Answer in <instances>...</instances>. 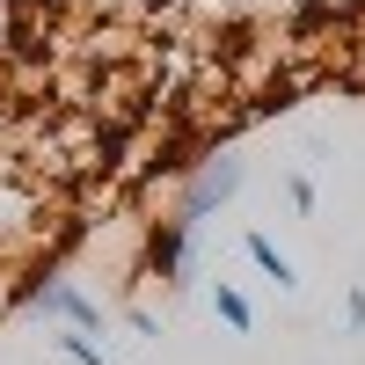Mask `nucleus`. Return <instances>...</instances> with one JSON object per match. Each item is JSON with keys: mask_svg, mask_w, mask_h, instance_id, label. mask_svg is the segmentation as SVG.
Listing matches in <instances>:
<instances>
[{"mask_svg": "<svg viewBox=\"0 0 365 365\" xmlns=\"http://www.w3.org/2000/svg\"><path fill=\"white\" fill-rule=\"evenodd\" d=\"M8 307H29L44 329H73V336H103V329H110V307L73 278V270H58V263H44V270H29V278H15Z\"/></svg>", "mask_w": 365, "mask_h": 365, "instance_id": "obj_1", "label": "nucleus"}, {"mask_svg": "<svg viewBox=\"0 0 365 365\" xmlns=\"http://www.w3.org/2000/svg\"><path fill=\"white\" fill-rule=\"evenodd\" d=\"M241 190H249V161H241L234 146H212V154L190 161V175H175V190H168V220L197 227V220H212V212H227Z\"/></svg>", "mask_w": 365, "mask_h": 365, "instance_id": "obj_2", "label": "nucleus"}, {"mask_svg": "<svg viewBox=\"0 0 365 365\" xmlns=\"http://www.w3.org/2000/svg\"><path fill=\"white\" fill-rule=\"evenodd\" d=\"M190 241H197V227H182V220H146V234H139V270L132 278H161L168 292H190V278H197V263H190Z\"/></svg>", "mask_w": 365, "mask_h": 365, "instance_id": "obj_3", "label": "nucleus"}, {"mask_svg": "<svg viewBox=\"0 0 365 365\" xmlns=\"http://www.w3.org/2000/svg\"><path fill=\"white\" fill-rule=\"evenodd\" d=\"M241 256H249L256 270H263V278L270 285H278V292H299V263L278 249V234H263V227H249V234H241Z\"/></svg>", "mask_w": 365, "mask_h": 365, "instance_id": "obj_4", "label": "nucleus"}, {"mask_svg": "<svg viewBox=\"0 0 365 365\" xmlns=\"http://www.w3.org/2000/svg\"><path fill=\"white\" fill-rule=\"evenodd\" d=\"M205 299H212V314H220L234 336H249V329H256V307H249V292H241L234 278H212V292H205Z\"/></svg>", "mask_w": 365, "mask_h": 365, "instance_id": "obj_5", "label": "nucleus"}, {"mask_svg": "<svg viewBox=\"0 0 365 365\" xmlns=\"http://www.w3.org/2000/svg\"><path fill=\"white\" fill-rule=\"evenodd\" d=\"M51 351L66 358V365H110V351H103L96 336H73V329H58V336H51Z\"/></svg>", "mask_w": 365, "mask_h": 365, "instance_id": "obj_6", "label": "nucleus"}, {"mask_svg": "<svg viewBox=\"0 0 365 365\" xmlns=\"http://www.w3.org/2000/svg\"><path fill=\"white\" fill-rule=\"evenodd\" d=\"M285 205L299 212V220H307V212L322 205V190H314V175H307V168H292V175H285Z\"/></svg>", "mask_w": 365, "mask_h": 365, "instance_id": "obj_7", "label": "nucleus"}, {"mask_svg": "<svg viewBox=\"0 0 365 365\" xmlns=\"http://www.w3.org/2000/svg\"><path fill=\"white\" fill-rule=\"evenodd\" d=\"M125 329H132L139 344H154V336H161V314H154V307H139V299H132V307H125Z\"/></svg>", "mask_w": 365, "mask_h": 365, "instance_id": "obj_8", "label": "nucleus"}, {"mask_svg": "<svg viewBox=\"0 0 365 365\" xmlns=\"http://www.w3.org/2000/svg\"><path fill=\"white\" fill-rule=\"evenodd\" d=\"M344 329H351V336H365V285L344 292Z\"/></svg>", "mask_w": 365, "mask_h": 365, "instance_id": "obj_9", "label": "nucleus"}]
</instances>
